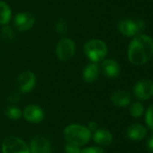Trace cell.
<instances>
[{
    "label": "cell",
    "mask_w": 153,
    "mask_h": 153,
    "mask_svg": "<svg viewBox=\"0 0 153 153\" xmlns=\"http://www.w3.org/2000/svg\"><path fill=\"white\" fill-rule=\"evenodd\" d=\"M153 56V39L146 34L136 35L128 47V59L135 65L146 64Z\"/></svg>",
    "instance_id": "1"
},
{
    "label": "cell",
    "mask_w": 153,
    "mask_h": 153,
    "mask_svg": "<svg viewBox=\"0 0 153 153\" xmlns=\"http://www.w3.org/2000/svg\"><path fill=\"white\" fill-rule=\"evenodd\" d=\"M63 137L67 143L81 147L89 143L92 138V133L83 125L71 124L64 128Z\"/></svg>",
    "instance_id": "2"
},
{
    "label": "cell",
    "mask_w": 153,
    "mask_h": 153,
    "mask_svg": "<svg viewBox=\"0 0 153 153\" xmlns=\"http://www.w3.org/2000/svg\"><path fill=\"white\" fill-rule=\"evenodd\" d=\"M85 55L93 62L98 63L103 61L107 56V46L105 41L97 39H90L86 42L83 48Z\"/></svg>",
    "instance_id": "3"
},
{
    "label": "cell",
    "mask_w": 153,
    "mask_h": 153,
    "mask_svg": "<svg viewBox=\"0 0 153 153\" xmlns=\"http://www.w3.org/2000/svg\"><path fill=\"white\" fill-rule=\"evenodd\" d=\"M2 153H30V149L21 138L8 136L2 143Z\"/></svg>",
    "instance_id": "4"
},
{
    "label": "cell",
    "mask_w": 153,
    "mask_h": 153,
    "mask_svg": "<svg viewBox=\"0 0 153 153\" xmlns=\"http://www.w3.org/2000/svg\"><path fill=\"white\" fill-rule=\"evenodd\" d=\"M76 53L75 42L69 38H62L59 40L56 47V56L60 61L71 59Z\"/></svg>",
    "instance_id": "5"
},
{
    "label": "cell",
    "mask_w": 153,
    "mask_h": 153,
    "mask_svg": "<svg viewBox=\"0 0 153 153\" xmlns=\"http://www.w3.org/2000/svg\"><path fill=\"white\" fill-rule=\"evenodd\" d=\"M133 93L139 100H147L153 96V81L142 80L133 87Z\"/></svg>",
    "instance_id": "6"
},
{
    "label": "cell",
    "mask_w": 153,
    "mask_h": 153,
    "mask_svg": "<svg viewBox=\"0 0 153 153\" xmlns=\"http://www.w3.org/2000/svg\"><path fill=\"white\" fill-rule=\"evenodd\" d=\"M36 84L35 74L31 71L23 72L17 78V86L22 93L31 92Z\"/></svg>",
    "instance_id": "7"
},
{
    "label": "cell",
    "mask_w": 153,
    "mask_h": 153,
    "mask_svg": "<svg viewBox=\"0 0 153 153\" xmlns=\"http://www.w3.org/2000/svg\"><path fill=\"white\" fill-rule=\"evenodd\" d=\"M23 117L29 123L39 124L44 119V112L38 105L30 104L23 109Z\"/></svg>",
    "instance_id": "8"
},
{
    "label": "cell",
    "mask_w": 153,
    "mask_h": 153,
    "mask_svg": "<svg viewBox=\"0 0 153 153\" xmlns=\"http://www.w3.org/2000/svg\"><path fill=\"white\" fill-rule=\"evenodd\" d=\"M34 23V16L28 12L19 13L14 18V25L18 30H28L32 28Z\"/></svg>",
    "instance_id": "9"
},
{
    "label": "cell",
    "mask_w": 153,
    "mask_h": 153,
    "mask_svg": "<svg viewBox=\"0 0 153 153\" xmlns=\"http://www.w3.org/2000/svg\"><path fill=\"white\" fill-rule=\"evenodd\" d=\"M29 149L30 153H51V144L46 137L35 136L31 140Z\"/></svg>",
    "instance_id": "10"
},
{
    "label": "cell",
    "mask_w": 153,
    "mask_h": 153,
    "mask_svg": "<svg viewBox=\"0 0 153 153\" xmlns=\"http://www.w3.org/2000/svg\"><path fill=\"white\" fill-rule=\"evenodd\" d=\"M101 69L103 74L111 79L117 78L121 74V67L115 59H105L102 62Z\"/></svg>",
    "instance_id": "11"
},
{
    "label": "cell",
    "mask_w": 153,
    "mask_h": 153,
    "mask_svg": "<svg viewBox=\"0 0 153 153\" xmlns=\"http://www.w3.org/2000/svg\"><path fill=\"white\" fill-rule=\"evenodd\" d=\"M118 30L121 34L126 37H133L139 31L136 21L130 18L120 21V22L118 23Z\"/></svg>",
    "instance_id": "12"
},
{
    "label": "cell",
    "mask_w": 153,
    "mask_h": 153,
    "mask_svg": "<svg viewBox=\"0 0 153 153\" xmlns=\"http://www.w3.org/2000/svg\"><path fill=\"white\" fill-rule=\"evenodd\" d=\"M131 100H132L131 95L126 91L118 90V91H115L111 95V102L115 106L119 107V108L127 107L131 103Z\"/></svg>",
    "instance_id": "13"
},
{
    "label": "cell",
    "mask_w": 153,
    "mask_h": 153,
    "mask_svg": "<svg viewBox=\"0 0 153 153\" xmlns=\"http://www.w3.org/2000/svg\"><path fill=\"white\" fill-rule=\"evenodd\" d=\"M127 137L132 141H141L147 135V129L141 124H133L126 130Z\"/></svg>",
    "instance_id": "14"
},
{
    "label": "cell",
    "mask_w": 153,
    "mask_h": 153,
    "mask_svg": "<svg viewBox=\"0 0 153 153\" xmlns=\"http://www.w3.org/2000/svg\"><path fill=\"white\" fill-rule=\"evenodd\" d=\"M93 141L100 146H108L113 142V135L110 131L106 129H97L92 134Z\"/></svg>",
    "instance_id": "15"
},
{
    "label": "cell",
    "mask_w": 153,
    "mask_h": 153,
    "mask_svg": "<svg viewBox=\"0 0 153 153\" xmlns=\"http://www.w3.org/2000/svg\"><path fill=\"white\" fill-rule=\"evenodd\" d=\"M100 74V69L98 65L96 63L88 64L83 70V80L87 83H93L95 82Z\"/></svg>",
    "instance_id": "16"
},
{
    "label": "cell",
    "mask_w": 153,
    "mask_h": 153,
    "mask_svg": "<svg viewBox=\"0 0 153 153\" xmlns=\"http://www.w3.org/2000/svg\"><path fill=\"white\" fill-rule=\"evenodd\" d=\"M12 16V12L9 7V5L3 2L0 1V25H6Z\"/></svg>",
    "instance_id": "17"
},
{
    "label": "cell",
    "mask_w": 153,
    "mask_h": 153,
    "mask_svg": "<svg viewBox=\"0 0 153 153\" xmlns=\"http://www.w3.org/2000/svg\"><path fill=\"white\" fill-rule=\"evenodd\" d=\"M5 114L9 119L14 120V121L19 120L23 117L22 110L18 107H15V106H10V107L6 108Z\"/></svg>",
    "instance_id": "18"
},
{
    "label": "cell",
    "mask_w": 153,
    "mask_h": 153,
    "mask_svg": "<svg viewBox=\"0 0 153 153\" xmlns=\"http://www.w3.org/2000/svg\"><path fill=\"white\" fill-rule=\"evenodd\" d=\"M129 112L133 117L139 118L142 116L144 112V107L141 102H134L131 105Z\"/></svg>",
    "instance_id": "19"
},
{
    "label": "cell",
    "mask_w": 153,
    "mask_h": 153,
    "mask_svg": "<svg viewBox=\"0 0 153 153\" xmlns=\"http://www.w3.org/2000/svg\"><path fill=\"white\" fill-rule=\"evenodd\" d=\"M1 36L5 42H10L14 39V30L12 27L8 25H4L1 29Z\"/></svg>",
    "instance_id": "20"
},
{
    "label": "cell",
    "mask_w": 153,
    "mask_h": 153,
    "mask_svg": "<svg viewBox=\"0 0 153 153\" xmlns=\"http://www.w3.org/2000/svg\"><path fill=\"white\" fill-rule=\"evenodd\" d=\"M145 121H146V124L149 126V128L153 131V104H151L148 108V109L146 111Z\"/></svg>",
    "instance_id": "21"
},
{
    "label": "cell",
    "mask_w": 153,
    "mask_h": 153,
    "mask_svg": "<svg viewBox=\"0 0 153 153\" xmlns=\"http://www.w3.org/2000/svg\"><path fill=\"white\" fill-rule=\"evenodd\" d=\"M56 30L60 34H66L68 31V24L64 20H59L56 23Z\"/></svg>",
    "instance_id": "22"
},
{
    "label": "cell",
    "mask_w": 153,
    "mask_h": 153,
    "mask_svg": "<svg viewBox=\"0 0 153 153\" xmlns=\"http://www.w3.org/2000/svg\"><path fill=\"white\" fill-rule=\"evenodd\" d=\"M64 151L66 153H80L81 149L79 146L67 143V144H65L64 146Z\"/></svg>",
    "instance_id": "23"
},
{
    "label": "cell",
    "mask_w": 153,
    "mask_h": 153,
    "mask_svg": "<svg viewBox=\"0 0 153 153\" xmlns=\"http://www.w3.org/2000/svg\"><path fill=\"white\" fill-rule=\"evenodd\" d=\"M80 153H106L105 151L98 146H91L81 150Z\"/></svg>",
    "instance_id": "24"
},
{
    "label": "cell",
    "mask_w": 153,
    "mask_h": 153,
    "mask_svg": "<svg viewBox=\"0 0 153 153\" xmlns=\"http://www.w3.org/2000/svg\"><path fill=\"white\" fill-rule=\"evenodd\" d=\"M20 99H21V97H20V94H19L18 92H12V93L8 96V100H9L11 103H13V104L19 102V101H20Z\"/></svg>",
    "instance_id": "25"
},
{
    "label": "cell",
    "mask_w": 153,
    "mask_h": 153,
    "mask_svg": "<svg viewBox=\"0 0 153 153\" xmlns=\"http://www.w3.org/2000/svg\"><path fill=\"white\" fill-rule=\"evenodd\" d=\"M87 127L88 128V130L91 133H94L95 131L97 130V123L96 122H89Z\"/></svg>",
    "instance_id": "26"
},
{
    "label": "cell",
    "mask_w": 153,
    "mask_h": 153,
    "mask_svg": "<svg viewBox=\"0 0 153 153\" xmlns=\"http://www.w3.org/2000/svg\"><path fill=\"white\" fill-rule=\"evenodd\" d=\"M147 149L151 153H153V134L149 138L147 142Z\"/></svg>",
    "instance_id": "27"
},
{
    "label": "cell",
    "mask_w": 153,
    "mask_h": 153,
    "mask_svg": "<svg viewBox=\"0 0 153 153\" xmlns=\"http://www.w3.org/2000/svg\"><path fill=\"white\" fill-rule=\"evenodd\" d=\"M136 24H137V27H138V30H142L145 29V22L143 20H141V19H138L136 21Z\"/></svg>",
    "instance_id": "28"
}]
</instances>
